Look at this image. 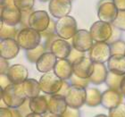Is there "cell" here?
<instances>
[{
  "label": "cell",
  "instance_id": "obj_1",
  "mask_svg": "<svg viewBox=\"0 0 125 117\" xmlns=\"http://www.w3.org/2000/svg\"><path fill=\"white\" fill-rule=\"evenodd\" d=\"M1 99L4 100L8 107H19L27 96L22 89V84L11 83L1 90Z\"/></svg>",
  "mask_w": 125,
  "mask_h": 117
},
{
  "label": "cell",
  "instance_id": "obj_2",
  "mask_svg": "<svg viewBox=\"0 0 125 117\" xmlns=\"http://www.w3.org/2000/svg\"><path fill=\"white\" fill-rule=\"evenodd\" d=\"M41 33L39 31L27 27L19 31L16 40L21 48L29 50L38 47L41 42Z\"/></svg>",
  "mask_w": 125,
  "mask_h": 117
},
{
  "label": "cell",
  "instance_id": "obj_3",
  "mask_svg": "<svg viewBox=\"0 0 125 117\" xmlns=\"http://www.w3.org/2000/svg\"><path fill=\"white\" fill-rule=\"evenodd\" d=\"M77 21L73 16L66 15L61 17L55 22V31L58 38L63 39H73L77 32Z\"/></svg>",
  "mask_w": 125,
  "mask_h": 117
},
{
  "label": "cell",
  "instance_id": "obj_4",
  "mask_svg": "<svg viewBox=\"0 0 125 117\" xmlns=\"http://www.w3.org/2000/svg\"><path fill=\"white\" fill-rule=\"evenodd\" d=\"M39 84L41 91L47 95L57 94L62 88L63 80L57 76L55 73H46L39 79Z\"/></svg>",
  "mask_w": 125,
  "mask_h": 117
},
{
  "label": "cell",
  "instance_id": "obj_5",
  "mask_svg": "<svg viewBox=\"0 0 125 117\" xmlns=\"http://www.w3.org/2000/svg\"><path fill=\"white\" fill-rule=\"evenodd\" d=\"M86 96L87 89L85 87L71 84L70 88L65 95V99L69 106L81 108L83 105L86 104Z\"/></svg>",
  "mask_w": 125,
  "mask_h": 117
},
{
  "label": "cell",
  "instance_id": "obj_6",
  "mask_svg": "<svg viewBox=\"0 0 125 117\" xmlns=\"http://www.w3.org/2000/svg\"><path fill=\"white\" fill-rule=\"evenodd\" d=\"M89 32L94 41L107 42L113 35V27L109 22L97 21L91 25Z\"/></svg>",
  "mask_w": 125,
  "mask_h": 117
},
{
  "label": "cell",
  "instance_id": "obj_7",
  "mask_svg": "<svg viewBox=\"0 0 125 117\" xmlns=\"http://www.w3.org/2000/svg\"><path fill=\"white\" fill-rule=\"evenodd\" d=\"M118 9L113 0H100L97 5V16L100 21L112 23L116 18Z\"/></svg>",
  "mask_w": 125,
  "mask_h": 117
},
{
  "label": "cell",
  "instance_id": "obj_8",
  "mask_svg": "<svg viewBox=\"0 0 125 117\" xmlns=\"http://www.w3.org/2000/svg\"><path fill=\"white\" fill-rule=\"evenodd\" d=\"M111 47L106 42H96L89 50V58L94 63L107 62L111 57Z\"/></svg>",
  "mask_w": 125,
  "mask_h": 117
},
{
  "label": "cell",
  "instance_id": "obj_9",
  "mask_svg": "<svg viewBox=\"0 0 125 117\" xmlns=\"http://www.w3.org/2000/svg\"><path fill=\"white\" fill-rule=\"evenodd\" d=\"M72 39L73 47L84 53L89 51L94 44L91 34L87 30H78Z\"/></svg>",
  "mask_w": 125,
  "mask_h": 117
},
{
  "label": "cell",
  "instance_id": "obj_10",
  "mask_svg": "<svg viewBox=\"0 0 125 117\" xmlns=\"http://www.w3.org/2000/svg\"><path fill=\"white\" fill-rule=\"evenodd\" d=\"M73 64V74L78 77L83 79H89L93 73L94 70V62L89 57H86L85 55L79 59L75 60Z\"/></svg>",
  "mask_w": 125,
  "mask_h": 117
},
{
  "label": "cell",
  "instance_id": "obj_11",
  "mask_svg": "<svg viewBox=\"0 0 125 117\" xmlns=\"http://www.w3.org/2000/svg\"><path fill=\"white\" fill-rule=\"evenodd\" d=\"M51 19L47 12L44 10L33 11L29 18V27L42 32L49 26Z\"/></svg>",
  "mask_w": 125,
  "mask_h": 117
},
{
  "label": "cell",
  "instance_id": "obj_12",
  "mask_svg": "<svg viewBox=\"0 0 125 117\" xmlns=\"http://www.w3.org/2000/svg\"><path fill=\"white\" fill-rule=\"evenodd\" d=\"M48 10L54 18L68 15L72 10V0H50Z\"/></svg>",
  "mask_w": 125,
  "mask_h": 117
},
{
  "label": "cell",
  "instance_id": "obj_13",
  "mask_svg": "<svg viewBox=\"0 0 125 117\" xmlns=\"http://www.w3.org/2000/svg\"><path fill=\"white\" fill-rule=\"evenodd\" d=\"M123 95L120 90L108 88L102 93L101 105L103 107L110 110L123 103Z\"/></svg>",
  "mask_w": 125,
  "mask_h": 117
},
{
  "label": "cell",
  "instance_id": "obj_14",
  "mask_svg": "<svg viewBox=\"0 0 125 117\" xmlns=\"http://www.w3.org/2000/svg\"><path fill=\"white\" fill-rule=\"evenodd\" d=\"M20 45L15 39H1L0 42V56L11 60L16 57L20 51Z\"/></svg>",
  "mask_w": 125,
  "mask_h": 117
},
{
  "label": "cell",
  "instance_id": "obj_15",
  "mask_svg": "<svg viewBox=\"0 0 125 117\" xmlns=\"http://www.w3.org/2000/svg\"><path fill=\"white\" fill-rule=\"evenodd\" d=\"M48 100V111L56 116H62L65 112L68 105L65 96L60 94H53L47 97Z\"/></svg>",
  "mask_w": 125,
  "mask_h": 117
},
{
  "label": "cell",
  "instance_id": "obj_16",
  "mask_svg": "<svg viewBox=\"0 0 125 117\" xmlns=\"http://www.w3.org/2000/svg\"><path fill=\"white\" fill-rule=\"evenodd\" d=\"M58 58L51 51H47L39 58L36 63V68L39 73H48L54 70Z\"/></svg>",
  "mask_w": 125,
  "mask_h": 117
},
{
  "label": "cell",
  "instance_id": "obj_17",
  "mask_svg": "<svg viewBox=\"0 0 125 117\" xmlns=\"http://www.w3.org/2000/svg\"><path fill=\"white\" fill-rule=\"evenodd\" d=\"M73 45L66 41V39H56L51 45L50 51L58 58V59H67L68 55H70Z\"/></svg>",
  "mask_w": 125,
  "mask_h": 117
},
{
  "label": "cell",
  "instance_id": "obj_18",
  "mask_svg": "<svg viewBox=\"0 0 125 117\" xmlns=\"http://www.w3.org/2000/svg\"><path fill=\"white\" fill-rule=\"evenodd\" d=\"M7 75L12 83L20 84L28 79V69L22 64H13L9 67Z\"/></svg>",
  "mask_w": 125,
  "mask_h": 117
},
{
  "label": "cell",
  "instance_id": "obj_19",
  "mask_svg": "<svg viewBox=\"0 0 125 117\" xmlns=\"http://www.w3.org/2000/svg\"><path fill=\"white\" fill-rule=\"evenodd\" d=\"M21 11L15 8H2L1 9V21L11 26H16L21 22Z\"/></svg>",
  "mask_w": 125,
  "mask_h": 117
},
{
  "label": "cell",
  "instance_id": "obj_20",
  "mask_svg": "<svg viewBox=\"0 0 125 117\" xmlns=\"http://www.w3.org/2000/svg\"><path fill=\"white\" fill-rule=\"evenodd\" d=\"M108 68L103 63H94V70L92 74L89 77L90 83L95 85H99L105 82L107 74H108Z\"/></svg>",
  "mask_w": 125,
  "mask_h": 117
},
{
  "label": "cell",
  "instance_id": "obj_21",
  "mask_svg": "<svg viewBox=\"0 0 125 117\" xmlns=\"http://www.w3.org/2000/svg\"><path fill=\"white\" fill-rule=\"evenodd\" d=\"M54 73L62 80L67 81L73 74V64L68 59H59L54 67Z\"/></svg>",
  "mask_w": 125,
  "mask_h": 117
},
{
  "label": "cell",
  "instance_id": "obj_22",
  "mask_svg": "<svg viewBox=\"0 0 125 117\" xmlns=\"http://www.w3.org/2000/svg\"><path fill=\"white\" fill-rule=\"evenodd\" d=\"M106 63L110 72L116 74H125V55H112Z\"/></svg>",
  "mask_w": 125,
  "mask_h": 117
},
{
  "label": "cell",
  "instance_id": "obj_23",
  "mask_svg": "<svg viewBox=\"0 0 125 117\" xmlns=\"http://www.w3.org/2000/svg\"><path fill=\"white\" fill-rule=\"evenodd\" d=\"M30 107L31 112L39 114L41 116L48 112V100L46 96H38L30 98Z\"/></svg>",
  "mask_w": 125,
  "mask_h": 117
},
{
  "label": "cell",
  "instance_id": "obj_24",
  "mask_svg": "<svg viewBox=\"0 0 125 117\" xmlns=\"http://www.w3.org/2000/svg\"><path fill=\"white\" fill-rule=\"evenodd\" d=\"M21 84H22V89L27 97L32 98L39 96V93L41 91L39 81L35 79H27Z\"/></svg>",
  "mask_w": 125,
  "mask_h": 117
},
{
  "label": "cell",
  "instance_id": "obj_25",
  "mask_svg": "<svg viewBox=\"0 0 125 117\" xmlns=\"http://www.w3.org/2000/svg\"><path fill=\"white\" fill-rule=\"evenodd\" d=\"M102 93L95 88H90L87 89L86 104L88 106L95 107L101 105Z\"/></svg>",
  "mask_w": 125,
  "mask_h": 117
},
{
  "label": "cell",
  "instance_id": "obj_26",
  "mask_svg": "<svg viewBox=\"0 0 125 117\" xmlns=\"http://www.w3.org/2000/svg\"><path fill=\"white\" fill-rule=\"evenodd\" d=\"M124 75L123 74H116L112 72H108L106 80H105V84L109 88H114V89H121V84L123 80ZM121 91V90H120Z\"/></svg>",
  "mask_w": 125,
  "mask_h": 117
},
{
  "label": "cell",
  "instance_id": "obj_27",
  "mask_svg": "<svg viewBox=\"0 0 125 117\" xmlns=\"http://www.w3.org/2000/svg\"><path fill=\"white\" fill-rule=\"evenodd\" d=\"M45 52H47V48L45 47L44 44H39V46L35 48L32 49L26 50L25 55H26L27 60L30 63H35L36 64L37 61L39 60V58Z\"/></svg>",
  "mask_w": 125,
  "mask_h": 117
},
{
  "label": "cell",
  "instance_id": "obj_28",
  "mask_svg": "<svg viewBox=\"0 0 125 117\" xmlns=\"http://www.w3.org/2000/svg\"><path fill=\"white\" fill-rule=\"evenodd\" d=\"M18 31L15 26H11L5 24L4 21H1V27H0V39H15L17 38Z\"/></svg>",
  "mask_w": 125,
  "mask_h": 117
},
{
  "label": "cell",
  "instance_id": "obj_29",
  "mask_svg": "<svg viewBox=\"0 0 125 117\" xmlns=\"http://www.w3.org/2000/svg\"><path fill=\"white\" fill-rule=\"evenodd\" d=\"M110 47L112 55H125V41L123 40H115L110 44Z\"/></svg>",
  "mask_w": 125,
  "mask_h": 117
},
{
  "label": "cell",
  "instance_id": "obj_30",
  "mask_svg": "<svg viewBox=\"0 0 125 117\" xmlns=\"http://www.w3.org/2000/svg\"><path fill=\"white\" fill-rule=\"evenodd\" d=\"M112 24L119 31H125V10L118 11L117 16L115 19V21L112 22Z\"/></svg>",
  "mask_w": 125,
  "mask_h": 117
},
{
  "label": "cell",
  "instance_id": "obj_31",
  "mask_svg": "<svg viewBox=\"0 0 125 117\" xmlns=\"http://www.w3.org/2000/svg\"><path fill=\"white\" fill-rule=\"evenodd\" d=\"M35 0H14V5L20 11L31 10L34 6Z\"/></svg>",
  "mask_w": 125,
  "mask_h": 117
},
{
  "label": "cell",
  "instance_id": "obj_32",
  "mask_svg": "<svg viewBox=\"0 0 125 117\" xmlns=\"http://www.w3.org/2000/svg\"><path fill=\"white\" fill-rule=\"evenodd\" d=\"M40 33H41V37L44 39H49V38H53V37L57 36V35H56V31H55V21H53V20H51L49 26L47 27L44 31L40 32Z\"/></svg>",
  "mask_w": 125,
  "mask_h": 117
},
{
  "label": "cell",
  "instance_id": "obj_33",
  "mask_svg": "<svg viewBox=\"0 0 125 117\" xmlns=\"http://www.w3.org/2000/svg\"><path fill=\"white\" fill-rule=\"evenodd\" d=\"M110 117H125V104H120L117 106L109 110Z\"/></svg>",
  "mask_w": 125,
  "mask_h": 117
},
{
  "label": "cell",
  "instance_id": "obj_34",
  "mask_svg": "<svg viewBox=\"0 0 125 117\" xmlns=\"http://www.w3.org/2000/svg\"><path fill=\"white\" fill-rule=\"evenodd\" d=\"M70 81L71 84H73V85H80V86L85 87V88H87V87L89 86V84L90 83L89 79L81 78V77H78L75 74L72 75V77L70 78Z\"/></svg>",
  "mask_w": 125,
  "mask_h": 117
},
{
  "label": "cell",
  "instance_id": "obj_35",
  "mask_svg": "<svg viewBox=\"0 0 125 117\" xmlns=\"http://www.w3.org/2000/svg\"><path fill=\"white\" fill-rule=\"evenodd\" d=\"M17 108H18L20 113H21V117H25L29 115L30 113L31 112V107H30V98L29 97H27L26 100H25L20 106L17 107Z\"/></svg>",
  "mask_w": 125,
  "mask_h": 117
},
{
  "label": "cell",
  "instance_id": "obj_36",
  "mask_svg": "<svg viewBox=\"0 0 125 117\" xmlns=\"http://www.w3.org/2000/svg\"><path fill=\"white\" fill-rule=\"evenodd\" d=\"M81 116V112L79 108H75V107H72L68 106L65 112L62 115L61 117H79Z\"/></svg>",
  "mask_w": 125,
  "mask_h": 117
},
{
  "label": "cell",
  "instance_id": "obj_37",
  "mask_svg": "<svg viewBox=\"0 0 125 117\" xmlns=\"http://www.w3.org/2000/svg\"><path fill=\"white\" fill-rule=\"evenodd\" d=\"M84 55H85L84 52H81V51H79V50H77L76 48H74V47H73L70 52V55H68L67 59L69 60L71 63H73L75 60L79 59L80 57H82Z\"/></svg>",
  "mask_w": 125,
  "mask_h": 117
},
{
  "label": "cell",
  "instance_id": "obj_38",
  "mask_svg": "<svg viewBox=\"0 0 125 117\" xmlns=\"http://www.w3.org/2000/svg\"><path fill=\"white\" fill-rule=\"evenodd\" d=\"M32 12H33L32 9H31V10H28V11H22V12H21V20L20 24H21L23 28L29 27V18H30L31 13H32Z\"/></svg>",
  "mask_w": 125,
  "mask_h": 117
},
{
  "label": "cell",
  "instance_id": "obj_39",
  "mask_svg": "<svg viewBox=\"0 0 125 117\" xmlns=\"http://www.w3.org/2000/svg\"><path fill=\"white\" fill-rule=\"evenodd\" d=\"M0 82H1V90L5 88L8 85H10L12 82H11L10 79L8 77L7 73H1V76H0Z\"/></svg>",
  "mask_w": 125,
  "mask_h": 117
},
{
  "label": "cell",
  "instance_id": "obj_40",
  "mask_svg": "<svg viewBox=\"0 0 125 117\" xmlns=\"http://www.w3.org/2000/svg\"><path fill=\"white\" fill-rule=\"evenodd\" d=\"M9 67H10V66H9V64H8V60L1 57V62H0V73H7Z\"/></svg>",
  "mask_w": 125,
  "mask_h": 117
},
{
  "label": "cell",
  "instance_id": "obj_41",
  "mask_svg": "<svg viewBox=\"0 0 125 117\" xmlns=\"http://www.w3.org/2000/svg\"><path fill=\"white\" fill-rule=\"evenodd\" d=\"M14 0H1V9L2 8H15Z\"/></svg>",
  "mask_w": 125,
  "mask_h": 117
},
{
  "label": "cell",
  "instance_id": "obj_42",
  "mask_svg": "<svg viewBox=\"0 0 125 117\" xmlns=\"http://www.w3.org/2000/svg\"><path fill=\"white\" fill-rule=\"evenodd\" d=\"M71 85L69 83H68L67 81H66V80L65 81H62V88H61V89L59 90V92H58L57 94H60V95H62V96H64L67 94L68 92V89L70 88Z\"/></svg>",
  "mask_w": 125,
  "mask_h": 117
},
{
  "label": "cell",
  "instance_id": "obj_43",
  "mask_svg": "<svg viewBox=\"0 0 125 117\" xmlns=\"http://www.w3.org/2000/svg\"><path fill=\"white\" fill-rule=\"evenodd\" d=\"M0 115L2 117H13V114L10 107H1L0 109Z\"/></svg>",
  "mask_w": 125,
  "mask_h": 117
},
{
  "label": "cell",
  "instance_id": "obj_44",
  "mask_svg": "<svg viewBox=\"0 0 125 117\" xmlns=\"http://www.w3.org/2000/svg\"><path fill=\"white\" fill-rule=\"evenodd\" d=\"M115 6L117 7L118 11L125 10V0H113Z\"/></svg>",
  "mask_w": 125,
  "mask_h": 117
},
{
  "label": "cell",
  "instance_id": "obj_45",
  "mask_svg": "<svg viewBox=\"0 0 125 117\" xmlns=\"http://www.w3.org/2000/svg\"><path fill=\"white\" fill-rule=\"evenodd\" d=\"M121 92L123 93V95L125 96V74H124V77H123V80L122 81V84H121Z\"/></svg>",
  "mask_w": 125,
  "mask_h": 117
},
{
  "label": "cell",
  "instance_id": "obj_46",
  "mask_svg": "<svg viewBox=\"0 0 125 117\" xmlns=\"http://www.w3.org/2000/svg\"><path fill=\"white\" fill-rule=\"evenodd\" d=\"M39 2H42V3H45V2H47V1H50V0H39Z\"/></svg>",
  "mask_w": 125,
  "mask_h": 117
},
{
  "label": "cell",
  "instance_id": "obj_47",
  "mask_svg": "<svg viewBox=\"0 0 125 117\" xmlns=\"http://www.w3.org/2000/svg\"><path fill=\"white\" fill-rule=\"evenodd\" d=\"M96 116H106V115H96Z\"/></svg>",
  "mask_w": 125,
  "mask_h": 117
}]
</instances>
